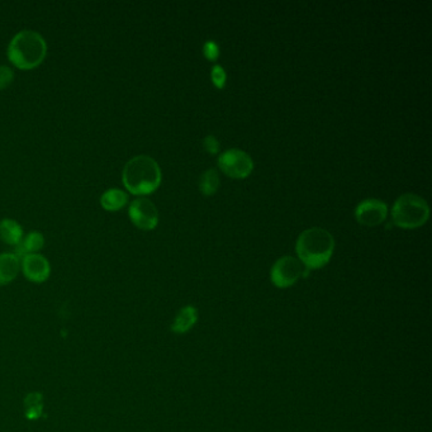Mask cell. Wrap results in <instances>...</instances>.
Here are the masks:
<instances>
[{"instance_id":"cell-16","label":"cell","mask_w":432,"mask_h":432,"mask_svg":"<svg viewBox=\"0 0 432 432\" xmlns=\"http://www.w3.org/2000/svg\"><path fill=\"white\" fill-rule=\"evenodd\" d=\"M219 185V176L216 169L206 170L199 179L200 192L204 195H213Z\"/></svg>"},{"instance_id":"cell-6","label":"cell","mask_w":432,"mask_h":432,"mask_svg":"<svg viewBox=\"0 0 432 432\" xmlns=\"http://www.w3.org/2000/svg\"><path fill=\"white\" fill-rule=\"evenodd\" d=\"M304 274L303 265L293 257H283L275 261L270 272L272 284L278 288H288Z\"/></svg>"},{"instance_id":"cell-8","label":"cell","mask_w":432,"mask_h":432,"mask_svg":"<svg viewBox=\"0 0 432 432\" xmlns=\"http://www.w3.org/2000/svg\"><path fill=\"white\" fill-rule=\"evenodd\" d=\"M388 213V207L385 202L379 199H365L359 203L355 209V217L358 222L364 226H378L382 224Z\"/></svg>"},{"instance_id":"cell-4","label":"cell","mask_w":432,"mask_h":432,"mask_svg":"<svg viewBox=\"0 0 432 432\" xmlns=\"http://www.w3.org/2000/svg\"><path fill=\"white\" fill-rule=\"evenodd\" d=\"M430 208L426 200L416 194H403L392 208L393 222L402 228H416L426 224Z\"/></svg>"},{"instance_id":"cell-11","label":"cell","mask_w":432,"mask_h":432,"mask_svg":"<svg viewBox=\"0 0 432 432\" xmlns=\"http://www.w3.org/2000/svg\"><path fill=\"white\" fill-rule=\"evenodd\" d=\"M197 320H198V312L195 307L185 305L177 312L170 328L174 334L183 335L192 330L193 326L197 323Z\"/></svg>"},{"instance_id":"cell-10","label":"cell","mask_w":432,"mask_h":432,"mask_svg":"<svg viewBox=\"0 0 432 432\" xmlns=\"http://www.w3.org/2000/svg\"><path fill=\"white\" fill-rule=\"evenodd\" d=\"M21 270V259L14 252L0 254V285L14 281Z\"/></svg>"},{"instance_id":"cell-15","label":"cell","mask_w":432,"mask_h":432,"mask_svg":"<svg viewBox=\"0 0 432 432\" xmlns=\"http://www.w3.org/2000/svg\"><path fill=\"white\" fill-rule=\"evenodd\" d=\"M24 413L28 420H39L43 411V396L40 392L28 393L23 400Z\"/></svg>"},{"instance_id":"cell-2","label":"cell","mask_w":432,"mask_h":432,"mask_svg":"<svg viewBox=\"0 0 432 432\" xmlns=\"http://www.w3.org/2000/svg\"><path fill=\"white\" fill-rule=\"evenodd\" d=\"M122 179L129 193L135 195L150 194L160 185L161 169L151 156L137 155L126 162Z\"/></svg>"},{"instance_id":"cell-9","label":"cell","mask_w":432,"mask_h":432,"mask_svg":"<svg viewBox=\"0 0 432 432\" xmlns=\"http://www.w3.org/2000/svg\"><path fill=\"white\" fill-rule=\"evenodd\" d=\"M21 268L24 277L33 283H43L51 274L47 259L40 254H28L21 259Z\"/></svg>"},{"instance_id":"cell-17","label":"cell","mask_w":432,"mask_h":432,"mask_svg":"<svg viewBox=\"0 0 432 432\" xmlns=\"http://www.w3.org/2000/svg\"><path fill=\"white\" fill-rule=\"evenodd\" d=\"M13 79H14L13 70L7 65H0V89L7 88Z\"/></svg>"},{"instance_id":"cell-7","label":"cell","mask_w":432,"mask_h":432,"mask_svg":"<svg viewBox=\"0 0 432 432\" xmlns=\"http://www.w3.org/2000/svg\"><path fill=\"white\" fill-rule=\"evenodd\" d=\"M129 215L133 224L142 230H152L159 224V210L147 198L133 200L129 206Z\"/></svg>"},{"instance_id":"cell-3","label":"cell","mask_w":432,"mask_h":432,"mask_svg":"<svg viewBox=\"0 0 432 432\" xmlns=\"http://www.w3.org/2000/svg\"><path fill=\"white\" fill-rule=\"evenodd\" d=\"M47 52L46 41L36 31L24 30L17 33L8 46V58L12 64L23 70H31L43 61Z\"/></svg>"},{"instance_id":"cell-12","label":"cell","mask_w":432,"mask_h":432,"mask_svg":"<svg viewBox=\"0 0 432 432\" xmlns=\"http://www.w3.org/2000/svg\"><path fill=\"white\" fill-rule=\"evenodd\" d=\"M45 245V237L40 231H31L23 236L22 241L16 246L17 257L19 259L28 255V254H36L39 250L43 248Z\"/></svg>"},{"instance_id":"cell-1","label":"cell","mask_w":432,"mask_h":432,"mask_svg":"<svg viewBox=\"0 0 432 432\" xmlns=\"http://www.w3.org/2000/svg\"><path fill=\"white\" fill-rule=\"evenodd\" d=\"M335 240L327 230L313 227L299 235L296 250L305 269H320L327 264L334 254Z\"/></svg>"},{"instance_id":"cell-14","label":"cell","mask_w":432,"mask_h":432,"mask_svg":"<svg viewBox=\"0 0 432 432\" xmlns=\"http://www.w3.org/2000/svg\"><path fill=\"white\" fill-rule=\"evenodd\" d=\"M127 202H129L127 193L123 192L118 188H111L105 191L103 195L100 197V204L107 210H118L122 207H125Z\"/></svg>"},{"instance_id":"cell-20","label":"cell","mask_w":432,"mask_h":432,"mask_svg":"<svg viewBox=\"0 0 432 432\" xmlns=\"http://www.w3.org/2000/svg\"><path fill=\"white\" fill-rule=\"evenodd\" d=\"M203 144H204V149L210 153H217L218 149H219V144L217 141V138L215 136H207L203 140Z\"/></svg>"},{"instance_id":"cell-13","label":"cell","mask_w":432,"mask_h":432,"mask_svg":"<svg viewBox=\"0 0 432 432\" xmlns=\"http://www.w3.org/2000/svg\"><path fill=\"white\" fill-rule=\"evenodd\" d=\"M23 239V228L12 218H4L0 221V240L8 245L17 246Z\"/></svg>"},{"instance_id":"cell-5","label":"cell","mask_w":432,"mask_h":432,"mask_svg":"<svg viewBox=\"0 0 432 432\" xmlns=\"http://www.w3.org/2000/svg\"><path fill=\"white\" fill-rule=\"evenodd\" d=\"M218 165L226 175L235 179L246 177L254 169V162L250 155L239 149H231L219 155Z\"/></svg>"},{"instance_id":"cell-18","label":"cell","mask_w":432,"mask_h":432,"mask_svg":"<svg viewBox=\"0 0 432 432\" xmlns=\"http://www.w3.org/2000/svg\"><path fill=\"white\" fill-rule=\"evenodd\" d=\"M210 76H212V80L215 83V85H216L217 88H224V84H226V78H227V76H226V72H224V67H222V66H219V65L213 66Z\"/></svg>"},{"instance_id":"cell-19","label":"cell","mask_w":432,"mask_h":432,"mask_svg":"<svg viewBox=\"0 0 432 432\" xmlns=\"http://www.w3.org/2000/svg\"><path fill=\"white\" fill-rule=\"evenodd\" d=\"M203 52H204V56L207 57L208 60L215 61V60H217L218 55H219V48H218V45H217L216 42L207 41V42L204 43Z\"/></svg>"}]
</instances>
